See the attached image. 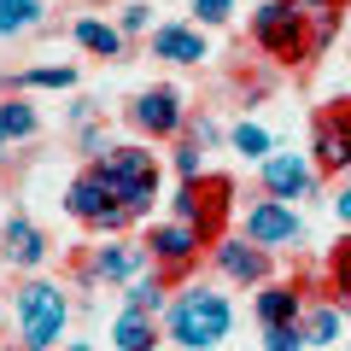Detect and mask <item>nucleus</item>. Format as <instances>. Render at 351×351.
<instances>
[{
    "label": "nucleus",
    "mask_w": 351,
    "mask_h": 351,
    "mask_svg": "<svg viewBox=\"0 0 351 351\" xmlns=\"http://www.w3.org/2000/svg\"><path fill=\"white\" fill-rule=\"evenodd\" d=\"M88 170H94V182L112 193L117 211H129L135 223L152 211V205H158V152L141 147V141H123V147H112L106 158L88 164Z\"/></svg>",
    "instance_id": "1"
},
{
    "label": "nucleus",
    "mask_w": 351,
    "mask_h": 351,
    "mask_svg": "<svg viewBox=\"0 0 351 351\" xmlns=\"http://www.w3.org/2000/svg\"><path fill=\"white\" fill-rule=\"evenodd\" d=\"M234 328V304L217 287H182L164 304V339H176L182 351H217Z\"/></svg>",
    "instance_id": "2"
},
{
    "label": "nucleus",
    "mask_w": 351,
    "mask_h": 351,
    "mask_svg": "<svg viewBox=\"0 0 351 351\" xmlns=\"http://www.w3.org/2000/svg\"><path fill=\"white\" fill-rule=\"evenodd\" d=\"M252 41L269 64L293 71V64H316L311 53V12L293 0H258L252 6Z\"/></svg>",
    "instance_id": "3"
},
{
    "label": "nucleus",
    "mask_w": 351,
    "mask_h": 351,
    "mask_svg": "<svg viewBox=\"0 0 351 351\" xmlns=\"http://www.w3.org/2000/svg\"><path fill=\"white\" fill-rule=\"evenodd\" d=\"M12 316H18V346L24 351H53L71 322V299L59 281H24L12 293Z\"/></svg>",
    "instance_id": "4"
},
{
    "label": "nucleus",
    "mask_w": 351,
    "mask_h": 351,
    "mask_svg": "<svg viewBox=\"0 0 351 351\" xmlns=\"http://www.w3.org/2000/svg\"><path fill=\"white\" fill-rule=\"evenodd\" d=\"M176 223H193L205 240V252L217 240H228V217H234V182L228 176H199V182H182V193L170 199Z\"/></svg>",
    "instance_id": "5"
},
{
    "label": "nucleus",
    "mask_w": 351,
    "mask_h": 351,
    "mask_svg": "<svg viewBox=\"0 0 351 351\" xmlns=\"http://www.w3.org/2000/svg\"><path fill=\"white\" fill-rule=\"evenodd\" d=\"M141 246L152 252V269H158L164 281H188V269L199 263V252H205V240H199V228L193 223H147V234H141Z\"/></svg>",
    "instance_id": "6"
},
{
    "label": "nucleus",
    "mask_w": 351,
    "mask_h": 351,
    "mask_svg": "<svg viewBox=\"0 0 351 351\" xmlns=\"http://www.w3.org/2000/svg\"><path fill=\"white\" fill-rule=\"evenodd\" d=\"M147 263H152V252L141 246V240H129V234H112L106 246H94L82 263H76V281L82 287H94V281H135V276H147Z\"/></svg>",
    "instance_id": "7"
},
{
    "label": "nucleus",
    "mask_w": 351,
    "mask_h": 351,
    "mask_svg": "<svg viewBox=\"0 0 351 351\" xmlns=\"http://www.w3.org/2000/svg\"><path fill=\"white\" fill-rule=\"evenodd\" d=\"M258 188H263V199H281V205L316 199V164L304 152H269L258 164Z\"/></svg>",
    "instance_id": "8"
},
{
    "label": "nucleus",
    "mask_w": 351,
    "mask_h": 351,
    "mask_svg": "<svg viewBox=\"0 0 351 351\" xmlns=\"http://www.w3.org/2000/svg\"><path fill=\"white\" fill-rule=\"evenodd\" d=\"M129 123L152 141H176V135H188V106H182L176 88L158 82V88H141L135 100H129Z\"/></svg>",
    "instance_id": "9"
},
{
    "label": "nucleus",
    "mask_w": 351,
    "mask_h": 351,
    "mask_svg": "<svg viewBox=\"0 0 351 351\" xmlns=\"http://www.w3.org/2000/svg\"><path fill=\"white\" fill-rule=\"evenodd\" d=\"M246 240L263 246V252H287V246L304 240V217L281 199H252L246 205Z\"/></svg>",
    "instance_id": "10"
},
{
    "label": "nucleus",
    "mask_w": 351,
    "mask_h": 351,
    "mask_svg": "<svg viewBox=\"0 0 351 351\" xmlns=\"http://www.w3.org/2000/svg\"><path fill=\"white\" fill-rule=\"evenodd\" d=\"M269 258H276V252L252 246L246 234H228V240H217V246H211V263L223 269L228 281H240V287H258V281H269Z\"/></svg>",
    "instance_id": "11"
},
{
    "label": "nucleus",
    "mask_w": 351,
    "mask_h": 351,
    "mask_svg": "<svg viewBox=\"0 0 351 351\" xmlns=\"http://www.w3.org/2000/svg\"><path fill=\"white\" fill-rule=\"evenodd\" d=\"M147 47H152V59H164V64H199V59H211V41H205L199 24H158L147 36Z\"/></svg>",
    "instance_id": "12"
},
{
    "label": "nucleus",
    "mask_w": 351,
    "mask_h": 351,
    "mask_svg": "<svg viewBox=\"0 0 351 351\" xmlns=\"http://www.w3.org/2000/svg\"><path fill=\"white\" fill-rule=\"evenodd\" d=\"M0 258H6V269H41L47 263V234L29 217H6V228H0Z\"/></svg>",
    "instance_id": "13"
},
{
    "label": "nucleus",
    "mask_w": 351,
    "mask_h": 351,
    "mask_svg": "<svg viewBox=\"0 0 351 351\" xmlns=\"http://www.w3.org/2000/svg\"><path fill=\"white\" fill-rule=\"evenodd\" d=\"M252 311H258V328H287L304 316V293L299 281H263V293L252 299Z\"/></svg>",
    "instance_id": "14"
},
{
    "label": "nucleus",
    "mask_w": 351,
    "mask_h": 351,
    "mask_svg": "<svg viewBox=\"0 0 351 351\" xmlns=\"http://www.w3.org/2000/svg\"><path fill=\"white\" fill-rule=\"evenodd\" d=\"M299 328H304V339H311V346L334 351L339 339H346V304H339V299H304Z\"/></svg>",
    "instance_id": "15"
},
{
    "label": "nucleus",
    "mask_w": 351,
    "mask_h": 351,
    "mask_svg": "<svg viewBox=\"0 0 351 351\" xmlns=\"http://www.w3.org/2000/svg\"><path fill=\"white\" fill-rule=\"evenodd\" d=\"M64 211H71L82 228H100V223H106V211H117V205H112V193L94 182V170H82L71 188H64Z\"/></svg>",
    "instance_id": "16"
},
{
    "label": "nucleus",
    "mask_w": 351,
    "mask_h": 351,
    "mask_svg": "<svg viewBox=\"0 0 351 351\" xmlns=\"http://www.w3.org/2000/svg\"><path fill=\"white\" fill-rule=\"evenodd\" d=\"M158 339H164V328H158L152 311H135V304L117 311V322H112V346L117 351H158Z\"/></svg>",
    "instance_id": "17"
},
{
    "label": "nucleus",
    "mask_w": 351,
    "mask_h": 351,
    "mask_svg": "<svg viewBox=\"0 0 351 351\" xmlns=\"http://www.w3.org/2000/svg\"><path fill=\"white\" fill-rule=\"evenodd\" d=\"M71 36H76V47L94 53V59H123V29L106 24V18H76Z\"/></svg>",
    "instance_id": "18"
},
{
    "label": "nucleus",
    "mask_w": 351,
    "mask_h": 351,
    "mask_svg": "<svg viewBox=\"0 0 351 351\" xmlns=\"http://www.w3.org/2000/svg\"><path fill=\"white\" fill-rule=\"evenodd\" d=\"M328 293L351 304V228H339V240L328 246Z\"/></svg>",
    "instance_id": "19"
},
{
    "label": "nucleus",
    "mask_w": 351,
    "mask_h": 351,
    "mask_svg": "<svg viewBox=\"0 0 351 351\" xmlns=\"http://www.w3.org/2000/svg\"><path fill=\"white\" fill-rule=\"evenodd\" d=\"M316 123H322L328 135H334V152H339V164H351V94H339V100H328Z\"/></svg>",
    "instance_id": "20"
},
{
    "label": "nucleus",
    "mask_w": 351,
    "mask_h": 351,
    "mask_svg": "<svg viewBox=\"0 0 351 351\" xmlns=\"http://www.w3.org/2000/svg\"><path fill=\"white\" fill-rule=\"evenodd\" d=\"M36 129H41V117H36V106H29L24 94L0 100V135H6V141H29Z\"/></svg>",
    "instance_id": "21"
},
{
    "label": "nucleus",
    "mask_w": 351,
    "mask_h": 351,
    "mask_svg": "<svg viewBox=\"0 0 351 351\" xmlns=\"http://www.w3.org/2000/svg\"><path fill=\"white\" fill-rule=\"evenodd\" d=\"M228 147H234L246 164H263L269 152H276V141H269V129H263V123H252V117H246V123L228 129Z\"/></svg>",
    "instance_id": "22"
},
{
    "label": "nucleus",
    "mask_w": 351,
    "mask_h": 351,
    "mask_svg": "<svg viewBox=\"0 0 351 351\" xmlns=\"http://www.w3.org/2000/svg\"><path fill=\"white\" fill-rule=\"evenodd\" d=\"M41 0H0V36H29L41 29Z\"/></svg>",
    "instance_id": "23"
},
{
    "label": "nucleus",
    "mask_w": 351,
    "mask_h": 351,
    "mask_svg": "<svg viewBox=\"0 0 351 351\" xmlns=\"http://www.w3.org/2000/svg\"><path fill=\"white\" fill-rule=\"evenodd\" d=\"M164 293H170V281H164L158 269H147V276H135V281H129V304H135V311H152V316H158L164 304H170Z\"/></svg>",
    "instance_id": "24"
},
{
    "label": "nucleus",
    "mask_w": 351,
    "mask_h": 351,
    "mask_svg": "<svg viewBox=\"0 0 351 351\" xmlns=\"http://www.w3.org/2000/svg\"><path fill=\"white\" fill-rule=\"evenodd\" d=\"M24 88H76V71L71 64H36V71L12 76V94H24Z\"/></svg>",
    "instance_id": "25"
},
{
    "label": "nucleus",
    "mask_w": 351,
    "mask_h": 351,
    "mask_svg": "<svg viewBox=\"0 0 351 351\" xmlns=\"http://www.w3.org/2000/svg\"><path fill=\"white\" fill-rule=\"evenodd\" d=\"M147 24H152V6H147V0H123V6H117V29H123V41L129 36H147Z\"/></svg>",
    "instance_id": "26"
},
{
    "label": "nucleus",
    "mask_w": 351,
    "mask_h": 351,
    "mask_svg": "<svg viewBox=\"0 0 351 351\" xmlns=\"http://www.w3.org/2000/svg\"><path fill=\"white\" fill-rule=\"evenodd\" d=\"M176 176H182V182H199L205 176V147H193L188 135H182V147H176Z\"/></svg>",
    "instance_id": "27"
},
{
    "label": "nucleus",
    "mask_w": 351,
    "mask_h": 351,
    "mask_svg": "<svg viewBox=\"0 0 351 351\" xmlns=\"http://www.w3.org/2000/svg\"><path fill=\"white\" fill-rule=\"evenodd\" d=\"M311 339H304V328L299 322H287V328H263V351H304Z\"/></svg>",
    "instance_id": "28"
},
{
    "label": "nucleus",
    "mask_w": 351,
    "mask_h": 351,
    "mask_svg": "<svg viewBox=\"0 0 351 351\" xmlns=\"http://www.w3.org/2000/svg\"><path fill=\"white\" fill-rule=\"evenodd\" d=\"M228 18H234V0H193V24L199 29H217Z\"/></svg>",
    "instance_id": "29"
},
{
    "label": "nucleus",
    "mask_w": 351,
    "mask_h": 351,
    "mask_svg": "<svg viewBox=\"0 0 351 351\" xmlns=\"http://www.w3.org/2000/svg\"><path fill=\"white\" fill-rule=\"evenodd\" d=\"M188 141H193V147H205V152H211L217 141H223V129H217V117H188Z\"/></svg>",
    "instance_id": "30"
},
{
    "label": "nucleus",
    "mask_w": 351,
    "mask_h": 351,
    "mask_svg": "<svg viewBox=\"0 0 351 351\" xmlns=\"http://www.w3.org/2000/svg\"><path fill=\"white\" fill-rule=\"evenodd\" d=\"M334 217H339V228H351V182H339V193H334Z\"/></svg>",
    "instance_id": "31"
},
{
    "label": "nucleus",
    "mask_w": 351,
    "mask_h": 351,
    "mask_svg": "<svg viewBox=\"0 0 351 351\" xmlns=\"http://www.w3.org/2000/svg\"><path fill=\"white\" fill-rule=\"evenodd\" d=\"M71 117H76V123H94V117H100V100H71Z\"/></svg>",
    "instance_id": "32"
},
{
    "label": "nucleus",
    "mask_w": 351,
    "mask_h": 351,
    "mask_svg": "<svg viewBox=\"0 0 351 351\" xmlns=\"http://www.w3.org/2000/svg\"><path fill=\"white\" fill-rule=\"evenodd\" d=\"M59 351H94V346H88V339H71V346H59Z\"/></svg>",
    "instance_id": "33"
},
{
    "label": "nucleus",
    "mask_w": 351,
    "mask_h": 351,
    "mask_svg": "<svg viewBox=\"0 0 351 351\" xmlns=\"http://www.w3.org/2000/svg\"><path fill=\"white\" fill-rule=\"evenodd\" d=\"M346 182H351V164H346Z\"/></svg>",
    "instance_id": "34"
},
{
    "label": "nucleus",
    "mask_w": 351,
    "mask_h": 351,
    "mask_svg": "<svg viewBox=\"0 0 351 351\" xmlns=\"http://www.w3.org/2000/svg\"><path fill=\"white\" fill-rule=\"evenodd\" d=\"M0 351H6V339H0Z\"/></svg>",
    "instance_id": "35"
},
{
    "label": "nucleus",
    "mask_w": 351,
    "mask_h": 351,
    "mask_svg": "<svg viewBox=\"0 0 351 351\" xmlns=\"http://www.w3.org/2000/svg\"><path fill=\"white\" fill-rule=\"evenodd\" d=\"M0 147H6V135H0Z\"/></svg>",
    "instance_id": "36"
},
{
    "label": "nucleus",
    "mask_w": 351,
    "mask_h": 351,
    "mask_svg": "<svg viewBox=\"0 0 351 351\" xmlns=\"http://www.w3.org/2000/svg\"><path fill=\"white\" fill-rule=\"evenodd\" d=\"M0 228H6V217H0Z\"/></svg>",
    "instance_id": "37"
},
{
    "label": "nucleus",
    "mask_w": 351,
    "mask_h": 351,
    "mask_svg": "<svg viewBox=\"0 0 351 351\" xmlns=\"http://www.w3.org/2000/svg\"><path fill=\"white\" fill-rule=\"evenodd\" d=\"M346 316H351V304H346Z\"/></svg>",
    "instance_id": "38"
}]
</instances>
